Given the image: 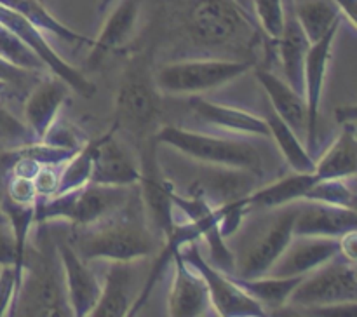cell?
Segmentation results:
<instances>
[{"mask_svg":"<svg viewBox=\"0 0 357 317\" xmlns=\"http://www.w3.org/2000/svg\"><path fill=\"white\" fill-rule=\"evenodd\" d=\"M58 256L63 268L66 300L72 316L86 317L98 303L101 295V282L87 268L86 261L79 256L68 242H58Z\"/></svg>","mask_w":357,"mask_h":317,"instance_id":"4fadbf2b","label":"cell"},{"mask_svg":"<svg viewBox=\"0 0 357 317\" xmlns=\"http://www.w3.org/2000/svg\"><path fill=\"white\" fill-rule=\"evenodd\" d=\"M0 58L31 73H40L49 70L40 56L26 42L21 40L14 31L2 26V24H0Z\"/></svg>","mask_w":357,"mask_h":317,"instance_id":"4dcf8cb0","label":"cell"},{"mask_svg":"<svg viewBox=\"0 0 357 317\" xmlns=\"http://www.w3.org/2000/svg\"><path fill=\"white\" fill-rule=\"evenodd\" d=\"M248 296L260 303L265 310H279L288 305L289 295L293 289L300 284L303 275L295 277H272V275H261V277H237L229 275Z\"/></svg>","mask_w":357,"mask_h":317,"instance_id":"d4e9b609","label":"cell"},{"mask_svg":"<svg viewBox=\"0 0 357 317\" xmlns=\"http://www.w3.org/2000/svg\"><path fill=\"white\" fill-rule=\"evenodd\" d=\"M279 49L282 70H284L286 82L296 91L303 94V79H305V59L309 52L310 42L303 33L302 26L295 16H286L284 30L281 37L274 40Z\"/></svg>","mask_w":357,"mask_h":317,"instance_id":"603a6c76","label":"cell"},{"mask_svg":"<svg viewBox=\"0 0 357 317\" xmlns=\"http://www.w3.org/2000/svg\"><path fill=\"white\" fill-rule=\"evenodd\" d=\"M234 2H236V0H234Z\"/></svg>","mask_w":357,"mask_h":317,"instance_id":"7dc6e473","label":"cell"},{"mask_svg":"<svg viewBox=\"0 0 357 317\" xmlns=\"http://www.w3.org/2000/svg\"><path fill=\"white\" fill-rule=\"evenodd\" d=\"M357 108L356 105H345V107L337 108V121L344 124H356Z\"/></svg>","mask_w":357,"mask_h":317,"instance_id":"ee69618b","label":"cell"},{"mask_svg":"<svg viewBox=\"0 0 357 317\" xmlns=\"http://www.w3.org/2000/svg\"><path fill=\"white\" fill-rule=\"evenodd\" d=\"M317 181L314 173H293L268 187L260 188L255 194L246 195L248 206H258V208L279 209L282 206L293 204L295 201L303 199L305 192Z\"/></svg>","mask_w":357,"mask_h":317,"instance_id":"484cf974","label":"cell"},{"mask_svg":"<svg viewBox=\"0 0 357 317\" xmlns=\"http://www.w3.org/2000/svg\"><path fill=\"white\" fill-rule=\"evenodd\" d=\"M139 7H142V0H119V3L105 21L96 40L91 44V52L87 58L91 68L100 66L112 51L122 47L135 35Z\"/></svg>","mask_w":357,"mask_h":317,"instance_id":"ac0fdd59","label":"cell"},{"mask_svg":"<svg viewBox=\"0 0 357 317\" xmlns=\"http://www.w3.org/2000/svg\"><path fill=\"white\" fill-rule=\"evenodd\" d=\"M340 23L335 24L321 40L310 44L305 59V79H303V98L307 105V152L312 155L317 145V121H319L321 98H323L326 66L330 59L331 45Z\"/></svg>","mask_w":357,"mask_h":317,"instance_id":"7c38bea8","label":"cell"},{"mask_svg":"<svg viewBox=\"0 0 357 317\" xmlns=\"http://www.w3.org/2000/svg\"><path fill=\"white\" fill-rule=\"evenodd\" d=\"M14 302L17 316H72L59 256L58 261L37 256V263L24 258L23 277Z\"/></svg>","mask_w":357,"mask_h":317,"instance_id":"277c9868","label":"cell"},{"mask_svg":"<svg viewBox=\"0 0 357 317\" xmlns=\"http://www.w3.org/2000/svg\"><path fill=\"white\" fill-rule=\"evenodd\" d=\"M138 183H142V197L152 225L164 237L173 232L174 225V206L171 202V187L160 180L157 174H143Z\"/></svg>","mask_w":357,"mask_h":317,"instance_id":"4316f807","label":"cell"},{"mask_svg":"<svg viewBox=\"0 0 357 317\" xmlns=\"http://www.w3.org/2000/svg\"><path fill=\"white\" fill-rule=\"evenodd\" d=\"M296 21L310 44L321 40L335 24L342 21V13L333 0H296Z\"/></svg>","mask_w":357,"mask_h":317,"instance_id":"83f0119b","label":"cell"},{"mask_svg":"<svg viewBox=\"0 0 357 317\" xmlns=\"http://www.w3.org/2000/svg\"><path fill=\"white\" fill-rule=\"evenodd\" d=\"M91 166H93V141L84 143L79 148V152L66 160L65 167L59 173L58 190H56V194L70 192L73 188H79L82 185L89 183Z\"/></svg>","mask_w":357,"mask_h":317,"instance_id":"1f68e13d","label":"cell"},{"mask_svg":"<svg viewBox=\"0 0 357 317\" xmlns=\"http://www.w3.org/2000/svg\"><path fill=\"white\" fill-rule=\"evenodd\" d=\"M255 17L234 0H197L190 13V31L206 45H225L248 38Z\"/></svg>","mask_w":357,"mask_h":317,"instance_id":"52a82bcc","label":"cell"},{"mask_svg":"<svg viewBox=\"0 0 357 317\" xmlns=\"http://www.w3.org/2000/svg\"><path fill=\"white\" fill-rule=\"evenodd\" d=\"M357 302L356 261L338 254L316 270L303 275L300 284L289 295L288 305L323 307Z\"/></svg>","mask_w":357,"mask_h":317,"instance_id":"8992f818","label":"cell"},{"mask_svg":"<svg viewBox=\"0 0 357 317\" xmlns=\"http://www.w3.org/2000/svg\"><path fill=\"white\" fill-rule=\"evenodd\" d=\"M333 2L340 9L342 16L347 17L349 23L356 26V0H333Z\"/></svg>","mask_w":357,"mask_h":317,"instance_id":"7bdbcfd3","label":"cell"},{"mask_svg":"<svg viewBox=\"0 0 357 317\" xmlns=\"http://www.w3.org/2000/svg\"><path fill=\"white\" fill-rule=\"evenodd\" d=\"M132 281L135 268L132 261H112L110 268L101 284V295L89 316L94 317H124L129 316L131 305L136 296H132Z\"/></svg>","mask_w":357,"mask_h":317,"instance_id":"ffe728a7","label":"cell"},{"mask_svg":"<svg viewBox=\"0 0 357 317\" xmlns=\"http://www.w3.org/2000/svg\"><path fill=\"white\" fill-rule=\"evenodd\" d=\"M142 178V171L114 138V129L93 141V166L91 183L100 185H135Z\"/></svg>","mask_w":357,"mask_h":317,"instance_id":"2e32d148","label":"cell"},{"mask_svg":"<svg viewBox=\"0 0 357 317\" xmlns=\"http://www.w3.org/2000/svg\"><path fill=\"white\" fill-rule=\"evenodd\" d=\"M303 201H317L326 204L356 209V194L344 180H317L303 195Z\"/></svg>","mask_w":357,"mask_h":317,"instance_id":"d6a6232c","label":"cell"},{"mask_svg":"<svg viewBox=\"0 0 357 317\" xmlns=\"http://www.w3.org/2000/svg\"><path fill=\"white\" fill-rule=\"evenodd\" d=\"M0 265H14L17 277H20L21 281L23 270H21L20 267V261H17L16 242H14V237L13 233H10V230L9 232H0Z\"/></svg>","mask_w":357,"mask_h":317,"instance_id":"60d3db41","label":"cell"},{"mask_svg":"<svg viewBox=\"0 0 357 317\" xmlns=\"http://www.w3.org/2000/svg\"><path fill=\"white\" fill-rule=\"evenodd\" d=\"M20 282L14 265H0V317L7 316L13 309Z\"/></svg>","mask_w":357,"mask_h":317,"instance_id":"d590c367","label":"cell"},{"mask_svg":"<svg viewBox=\"0 0 357 317\" xmlns=\"http://www.w3.org/2000/svg\"><path fill=\"white\" fill-rule=\"evenodd\" d=\"M155 139L201 162L225 166L230 169L251 171V173H257L261 167L260 153L243 141L216 138V136L202 134L197 131H187L176 125L160 127Z\"/></svg>","mask_w":357,"mask_h":317,"instance_id":"7a4b0ae2","label":"cell"},{"mask_svg":"<svg viewBox=\"0 0 357 317\" xmlns=\"http://www.w3.org/2000/svg\"><path fill=\"white\" fill-rule=\"evenodd\" d=\"M255 20L271 40H278L284 30L286 10L282 0H251Z\"/></svg>","mask_w":357,"mask_h":317,"instance_id":"836d02e7","label":"cell"},{"mask_svg":"<svg viewBox=\"0 0 357 317\" xmlns=\"http://www.w3.org/2000/svg\"><path fill=\"white\" fill-rule=\"evenodd\" d=\"M56 166H40L38 173L35 174L33 185L37 190V197H51L58 190L59 173L54 171Z\"/></svg>","mask_w":357,"mask_h":317,"instance_id":"f35d334b","label":"cell"},{"mask_svg":"<svg viewBox=\"0 0 357 317\" xmlns=\"http://www.w3.org/2000/svg\"><path fill=\"white\" fill-rule=\"evenodd\" d=\"M258 82L267 93L274 111L296 132V134H305L307 132V105L303 94L296 93L288 82L279 79L274 73L267 70H258Z\"/></svg>","mask_w":357,"mask_h":317,"instance_id":"44dd1931","label":"cell"},{"mask_svg":"<svg viewBox=\"0 0 357 317\" xmlns=\"http://www.w3.org/2000/svg\"><path fill=\"white\" fill-rule=\"evenodd\" d=\"M190 107L201 121L208 122L215 127H222L234 132H244V134L271 136L265 118L257 117V115L241 110V108L211 103V101L201 100V98L190 100Z\"/></svg>","mask_w":357,"mask_h":317,"instance_id":"7402d4cb","label":"cell"},{"mask_svg":"<svg viewBox=\"0 0 357 317\" xmlns=\"http://www.w3.org/2000/svg\"><path fill=\"white\" fill-rule=\"evenodd\" d=\"M3 89H6V86H3V84L2 82H0V93H2V91Z\"/></svg>","mask_w":357,"mask_h":317,"instance_id":"bcb514c9","label":"cell"},{"mask_svg":"<svg viewBox=\"0 0 357 317\" xmlns=\"http://www.w3.org/2000/svg\"><path fill=\"white\" fill-rule=\"evenodd\" d=\"M0 24L9 28L10 31H14V33L21 38V40L26 42V44L40 56L42 61L47 65V68L51 70L56 77H59V79H63L68 84L70 89L77 91V93L82 94V96L86 98L93 96V94L96 93V86H94L93 82H89L75 66L66 63L65 59L51 47L37 26H33L26 17H23L21 14H17L16 10L6 7L3 3H0Z\"/></svg>","mask_w":357,"mask_h":317,"instance_id":"30bf717a","label":"cell"},{"mask_svg":"<svg viewBox=\"0 0 357 317\" xmlns=\"http://www.w3.org/2000/svg\"><path fill=\"white\" fill-rule=\"evenodd\" d=\"M338 254H340V237L337 239V237L293 235L267 275L272 277L307 275Z\"/></svg>","mask_w":357,"mask_h":317,"instance_id":"8fae6325","label":"cell"},{"mask_svg":"<svg viewBox=\"0 0 357 317\" xmlns=\"http://www.w3.org/2000/svg\"><path fill=\"white\" fill-rule=\"evenodd\" d=\"M356 230H351V232L344 233V235L340 237V254L351 261H356Z\"/></svg>","mask_w":357,"mask_h":317,"instance_id":"b9f144b4","label":"cell"},{"mask_svg":"<svg viewBox=\"0 0 357 317\" xmlns=\"http://www.w3.org/2000/svg\"><path fill=\"white\" fill-rule=\"evenodd\" d=\"M265 122H267L271 136L278 141V146L281 148L282 155L288 160L291 169L295 173H314L316 160L312 159V155L302 145L300 136L275 111L268 114L265 117Z\"/></svg>","mask_w":357,"mask_h":317,"instance_id":"f546056e","label":"cell"},{"mask_svg":"<svg viewBox=\"0 0 357 317\" xmlns=\"http://www.w3.org/2000/svg\"><path fill=\"white\" fill-rule=\"evenodd\" d=\"M42 141H47L51 145L63 146V148H72L79 150L84 143H80V138H77V134L73 132V129L66 127V125L52 124L51 127L47 129V132L44 134Z\"/></svg>","mask_w":357,"mask_h":317,"instance_id":"74e56055","label":"cell"},{"mask_svg":"<svg viewBox=\"0 0 357 317\" xmlns=\"http://www.w3.org/2000/svg\"><path fill=\"white\" fill-rule=\"evenodd\" d=\"M35 141L38 139L35 138L31 129L0 105V143H6L10 148H17Z\"/></svg>","mask_w":357,"mask_h":317,"instance_id":"e575fe53","label":"cell"},{"mask_svg":"<svg viewBox=\"0 0 357 317\" xmlns=\"http://www.w3.org/2000/svg\"><path fill=\"white\" fill-rule=\"evenodd\" d=\"M174 277L169 291V316L197 317L209 307V293L206 282L190 265L185 263L180 249L173 254Z\"/></svg>","mask_w":357,"mask_h":317,"instance_id":"e0dca14e","label":"cell"},{"mask_svg":"<svg viewBox=\"0 0 357 317\" xmlns=\"http://www.w3.org/2000/svg\"><path fill=\"white\" fill-rule=\"evenodd\" d=\"M296 208L298 206H282V211L268 223L267 229L261 230L260 235L250 240L246 249L239 256V261H236V274L234 275L244 279L267 275L272 265L278 261L289 240L293 239Z\"/></svg>","mask_w":357,"mask_h":317,"instance_id":"9c48e42d","label":"cell"},{"mask_svg":"<svg viewBox=\"0 0 357 317\" xmlns=\"http://www.w3.org/2000/svg\"><path fill=\"white\" fill-rule=\"evenodd\" d=\"M7 197L13 201L21 202V204H35L37 201V190H35L33 180L23 176L10 178L9 185H7Z\"/></svg>","mask_w":357,"mask_h":317,"instance_id":"8d00e7d4","label":"cell"},{"mask_svg":"<svg viewBox=\"0 0 357 317\" xmlns=\"http://www.w3.org/2000/svg\"><path fill=\"white\" fill-rule=\"evenodd\" d=\"M185 263L190 265L206 282L209 293V303L222 317H261L265 309L251 296H248L227 274L208 263L201 254L197 240L187 242L180 249Z\"/></svg>","mask_w":357,"mask_h":317,"instance_id":"ba28073f","label":"cell"},{"mask_svg":"<svg viewBox=\"0 0 357 317\" xmlns=\"http://www.w3.org/2000/svg\"><path fill=\"white\" fill-rule=\"evenodd\" d=\"M357 171L356 124H344L340 136L326 153L316 162L317 180H345Z\"/></svg>","mask_w":357,"mask_h":317,"instance_id":"cb8c5ba5","label":"cell"},{"mask_svg":"<svg viewBox=\"0 0 357 317\" xmlns=\"http://www.w3.org/2000/svg\"><path fill=\"white\" fill-rule=\"evenodd\" d=\"M157 98L153 89L138 75L124 77L117 94L119 124L131 132H143L157 118Z\"/></svg>","mask_w":357,"mask_h":317,"instance_id":"9a60e30c","label":"cell"},{"mask_svg":"<svg viewBox=\"0 0 357 317\" xmlns=\"http://www.w3.org/2000/svg\"><path fill=\"white\" fill-rule=\"evenodd\" d=\"M114 2H117V0H101V3H100V10H107L108 7L112 6V3Z\"/></svg>","mask_w":357,"mask_h":317,"instance_id":"f6af8a7d","label":"cell"},{"mask_svg":"<svg viewBox=\"0 0 357 317\" xmlns=\"http://www.w3.org/2000/svg\"><path fill=\"white\" fill-rule=\"evenodd\" d=\"M357 229V212L352 208L326 204L317 201H303L296 208L293 235L342 237Z\"/></svg>","mask_w":357,"mask_h":317,"instance_id":"5bb4252c","label":"cell"},{"mask_svg":"<svg viewBox=\"0 0 357 317\" xmlns=\"http://www.w3.org/2000/svg\"><path fill=\"white\" fill-rule=\"evenodd\" d=\"M132 185L86 183L70 192L37 197L35 222L68 219L75 226H93L117 215L131 201Z\"/></svg>","mask_w":357,"mask_h":317,"instance_id":"6da1fadb","label":"cell"},{"mask_svg":"<svg viewBox=\"0 0 357 317\" xmlns=\"http://www.w3.org/2000/svg\"><path fill=\"white\" fill-rule=\"evenodd\" d=\"M0 3H3L6 7H9V9L16 10V13L21 14L23 17H26V20L30 21L33 26H37L42 33L47 31V33L56 35V37L68 42V44H93L91 38L84 37L79 31H73L72 28H68L66 24H63L61 21L56 20L40 0H0Z\"/></svg>","mask_w":357,"mask_h":317,"instance_id":"f1b7e54d","label":"cell"},{"mask_svg":"<svg viewBox=\"0 0 357 317\" xmlns=\"http://www.w3.org/2000/svg\"><path fill=\"white\" fill-rule=\"evenodd\" d=\"M31 75H33V73L28 72V70L20 68V66L13 65V63L0 58V82L6 86V89L7 87L26 86V84L30 82Z\"/></svg>","mask_w":357,"mask_h":317,"instance_id":"ab89813d","label":"cell"},{"mask_svg":"<svg viewBox=\"0 0 357 317\" xmlns=\"http://www.w3.org/2000/svg\"><path fill=\"white\" fill-rule=\"evenodd\" d=\"M255 66L251 59H188L162 66L155 75V84L166 94H199L215 89Z\"/></svg>","mask_w":357,"mask_h":317,"instance_id":"5b68a950","label":"cell"},{"mask_svg":"<svg viewBox=\"0 0 357 317\" xmlns=\"http://www.w3.org/2000/svg\"><path fill=\"white\" fill-rule=\"evenodd\" d=\"M68 84L54 75L35 84L31 93L28 94L24 101V124L31 129L38 141L54 124L56 115L68 96Z\"/></svg>","mask_w":357,"mask_h":317,"instance_id":"d6986e66","label":"cell"},{"mask_svg":"<svg viewBox=\"0 0 357 317\" xmlns=\"http://www.w3.org/2000/svg\"><path fill=\"white\" fill-rule=\"evenodd\" d=\"M77 251V249H75ZM153 251V239L149 229L138 219H108L80 237L79 256L84 261H138Z\"/></svg>","mask_w":357,"mask_h":317,"instance_id":"3957f363","label":"cell"}]
</instances>
